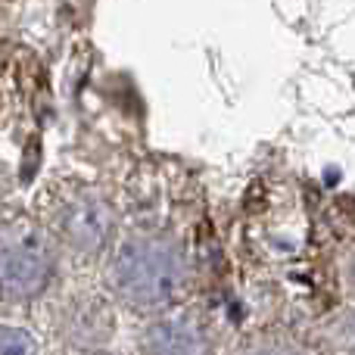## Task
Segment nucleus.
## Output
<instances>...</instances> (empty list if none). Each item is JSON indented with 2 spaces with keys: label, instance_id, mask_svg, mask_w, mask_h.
Returning <instances> with one entry per match:
<instances>
[{
  "label": "nucleus",
  "instance_id": "nucleus-1",
  "mask_svg": "<svg viewBox=\"0 0 355 355\" xmlns=\"http://www.w3.org/2000/svg\"><path fill=\"white\" fill-rule=\"evenodd\" d=\"M187 256L168 234H135L110 262V287L135 312H166L187 293Z\"/></svg>",
  "mask_w": 355,
  "mask_h": 355
},
{
  "label": "nucleus",
  "instance_id": "nucleus-2",
  "mask_svg": "<svg viewBox=\"0 0 355 355\" xmlns=\"http://www.w3.org/2000/svg\"><path fill=\"white\" fill-rule=\"evenodd\" d=\"M56 268L50 237L28 218L0 225V300H28L50 284Z\"/></svg>",
  "mask_w": 355,
  "mask_h": 355
},
{
  "label": "nucleus",
  "instance_id": "nucleus-3",
  "mask_svg": "<svg viewBox=\"0 0 355 355\" xmlns=\"http://www.w3.org/2000/svg\"><path fill=\"white\" fill-rule=\"evenodd\" d=\"M144 355H215L212 334L196 315H162L141 340Z\"/></svg>",
  "mask_w": 355,
  "mask_h": 355
},
{
  "label": "nucleus",
  "instance_id": "nucleus-4",
  "mask_svg": "<svg viewBox=\"0 0 355 355\" xmlns=\"http://www.w3.org/2000/svg\"><path fill=\"white\" fill-rule=\"evenodd\" d=\"M110 227H112L110 206L94 193L72 196L60 215L62 240L81 252H97L110 237Z\"/></svg>",
  "mask_w": 355,
  "mask_h": 355
},
{
  "label": "nucleus",
  "instance_id": "nucleus-5",
  "mask_svg": "<svg viewBox=\"0 0 355 355\" xmlns=\"http://www.w3.org/2000/svg\"><path fill=\"white\" fill-rule=\"evenodd\" d=\"M234 355H327L318 343L300 337L293 331H262L240 343Z\"/></svg>",
  "mask_w": 355,
  "mask_h": 355
},
{
  "label": "nucleus",
  "instance_id": "nucleus-6",
  "mask_svg": "<svg viewBox=\"0 0 355 355\" xmlns=\"http://www.w3.org/2000/svg\"><path fill=\"white\" fill-rule=\"evenodd\" d=\"M331 343L340 355H355V309L331 324Z\"/></svg>",
  "mask_w": 355,
  "mask_h": 355
},
{
  "label": "nucleus",
  "instance_id": "nucleus-7",
  "mask_svg": "<svg viewBox=\"0 0 355 355\" xmlns=\"http://www.w3.org/2000/svg\"><path fill=\"white\" fill-rule=\"evenodd\" d=\"M0 355H35V340L19 327H0Z\"/></svg>",
  "mask_w": 355,
  "mask_h": 355
}]
</instances>
